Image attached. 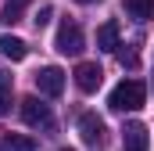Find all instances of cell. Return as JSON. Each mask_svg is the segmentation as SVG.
Segmentation results:
<instances>
[{
  "instance_id": "6da1fadb",
  "label": "cell",
  "mask_w": 154,
  "mask_h": 151,
  "mask_svg": "<svg viewBox=\"0 0 154 151\" xmlns=\"http://www.w3.org/2000/svg\"><path fill=\"white\" fill-rule=\"evenodd\" d=\"M108 104H111L115 112H136V108L147 104V86H143L140 79H122L115 90H111Z\"/></svg>"
},
{
  "instance_id": "7a4b0ae2",
  "label": "cell",
  "mask_w": 154,
  "mask_h": 151,
  "mask_svg": "<svg viewBox=\"0 0 154 151\" xmlns=\"http://www.w3.org/2000/svg\"><path fill=\"white\" fill-rule=\"evenodd\" d=\"M54 47L61 50V54H68V58H79L82 54V47H86V36H82V29H79V22H61V29H57V40H54Z\"/></svg>"
},
{
  "instance_id": "3957f363",
  "label": "cell",
  "mask_w": 154,
  "mask_h": 151,
  "mask_svg": "<svg viewBox=\"0 0 154 151\" xmlns=\"http://www.w3.org/2000/svg\"><path fill=\"white\" fill-rule=\"evenodd\" d=\"M22 119H25V126H32V130H54V115H50V108H47L39 97H25V101H22Z\"/></svg>"
},
{
  "instance_id": "277c9868",
  "label": "cell",
  "mask_w": 154,
  "mask_h": 151,
  "mask_svg": "<svg viewBox=\"0 0 154 151\" xmlns=\"http://www.w3.org/2000/svg\"><path fill=\"white\" fill-rule=\"evenodd\" d=\"M36 90L43 94V97H57V94L65 90V72L54 69V65L39 69V72H36Z\"/></svg>"
},
{
  "instance_id": "5b68a950",
  "label": "cell",
  "mask_w": 154,
  "mask_h": 151,
  "mask_svg": "<svg viewBox=\"0 0 154 151\" xmlns=\"http://www.w3.org/2000/svg\"><path fill=\"white\" fill-rule=\"evenodd\" d=\"M100 83H104V72H100L97 61H79L75 65V86L82 90V94H93Z\"/></svg>"
},
{
  "instance_id": "8992f818",
  "label": "cell",
  "mask_w": 154,
  "mask_h": 151,
  "mask_svg": "<svg viewBox=\"0 0 154 151\" xmlns=\"http://www.w3.org/2000/svg\"><path fill=\"white\" fill-rule=\"evenodd\" d=\"M147 148H151L147 126L143 122H125V130H122V151H147Z\"/></svg>"
},
{
  "instance_id": "52a82bcc",
  "label": "cell",
  "mask_w": 154,
  "mask_h": 151,
  "mask_svg": "<svg viewBox=\"0 0 154 151\" xmlns=\"http://www.w3.org/2000/svg\"><path fill=\"white\" fill-rule=\"evenodd\" d=\"M79 137L86 140V144H100V137H104V119L93 112H82L79 115Z\"/></svg>"
},
{
  "instance_id": "ba28073f",
  "label": "cell",
  "mask_w": 154,
  "mask_h": 151,
  "mask_svg": "<svg viewBox=\"0 0 154 151\" xmlns=\"http://www.w3.org/2000/svg\"><path fill=\"white\" fill-rule=\"evenodd\" d=\"M97 50H118V22H104L97 29Z\"/></svg>"
},
{
  "instance_id": "9c48e42d",
  "label": "cell",
  "mask_w": 154,
  "mask_h": 151,
  "mask_svg": "<svg viewBox=\"0 0 154 151\" xmlns=\"http://www.w3.org/2000/svg\"><path fill=\"white\" fill-rule=\"evenodd\" d=\"M0 54L11 58V61H22L29 54V47H25V40H18V36H0Z\"/></svg>"
},
{
  "instance_id": "30bf717a",
  "label": "cell",
  "mask_w": 154,
  "mask_h": 151,
  "mask_svg": "<svg viewBox=\"0 0 154 151\" xmlns=\"http://www.w3.org/2000/svg\"><path fill=\"white\" fill-rule=\"evenodd\" d=\"M32 0H7L4 4V11H0V22L4 25H14V22H22V14H25V7H29Z\"/></svg>"
},
{
  "instance_id": "8fae6325",
  "label": "cell",
  "mask_w": 154,
  "mask_h": 151,
  "mask_svg": "<svg viewBox=\"0 0 154 151\" xmlns=\"http://www.w3.org/2000/svg\"><path fill=\"white\" fill-rule=\"evenodd\" d=\"M125 14L136 22H147L154 18V0H125Z\"/></svg>"
},
{
  "instance_id": "7c38bea8",
  "label": "cell",
  "mask_w": 154,
  "mask_h": 151,
  "mask_svg": "<svg viewBox=\"0 0 154 151\" xmlns=\"http://www.w3.org/2000/svg\"><path fill=\"white\" fill-rule=\"evenodd\" d=\"M0 148L4 151H36V140L32 137H22V133H7Z\"/></svg>"
},
{
  "instance_id": "4fadbf2b",
  "label": "cell",
  "mask_w": 154,
  "mask_h": 151,
  "mask_svg": "<svg viewBox=\"0 0 154 151\" xmlns=\"http://www.w3.org/2000/svg\"><path fill=\"white\" fill-rule=\"evenodd\" d=\"M11 112V79H4L0 76V115Z\"/></svg>"
},
{
  "instance_id": "5bb4252c",
  "label": "cell",
  "mask_w": 154,
  "mask_h": 151,
  "mask_svg": "<svg viewBox=\"0 0 154 151\" xmlns=\"http://www.w3.org/2000/svg\"><path fill=\"white\" fill-rule=\"evenodd\" d=\"M50 14H54V7H39V14L32 18V22H36V25H47V22H50Z\"/></svg>"
},
{
  "instance_id": "9a60e30c",
  "label": "cell",
  "mask_w": 154,
  "mask_h": 151,
  "mask_svg": "<svg viewBox=\"0 0 154 151\" xmlns=\"http://www.w3.org/2000/svg\"><path fill=\"white\" fill-rule=\"evenodd\" d=\"M79 4H93V0H79Z\"/></svg>"
},
{
  "instance_id": "2e32d148",
  "label": "cell",
  "mask_w": 154,
  "mask_h": 151,
  "mask_svg": "<svg viewBox=\"0 0 154 151\" xmlns=\"http://www.w3.org/2000/svg\"><path fill=\"white\" fill-rule=\"evenodd\" d=\"M61 151H72V148H61Z\"/></svg>"
}]
</instances>
